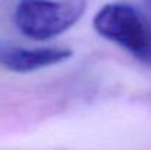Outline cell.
<instances>
[{
  "mask_svg": "<svg viewBox=\"0 0 151 150\" xmlns=\"http://www.w3.org/2000/svg\"><path fill=\"white\" fill-rule=\"evenodd\" d=\"M147 3H148V4H150V6H151V0H147Z\"/></svg>",
  "mask_w": 151,
  "mask_h": 150,
  "instance_id": "4",
  "label": "cell"
},
{
  "mask_svg": "<svg viewBox=\"0 0 151 150\" xmlns=\"http://www.w3.org/2000/svg\"><path fill=\"white\" fill-rule=\"evenodd\" d=\"M94 28L106 40L116 43L138 59L151 62L150 31L132 6L125 3L103 6L94 18Z\"/></svg>",
  "mask_w": 151,
  "mask_h": 150,
  "instance_id": "2",
  "label": "cell"
},
{
  "mask_svg": "<svg viewBox=\"0 0 151 150\" xmlns=\"http://www.w3.org/2000/svg\"><path fill=\"white\" fill-rule=\"evenodd\" d=\"M72 56L68 49H24L16 46H0V66L13 72H32L60 63Z\"/></svg>",
  "mask_w": 151,
  "mask_h": 150,
  "instance_id": "3",
  "label": "cell"
},
{
  "mask_svg": "<svg viewBox=\"0 0 151 150\" xmlns=\"http://www.w3.org/2000/svg\"><path fill=\"white\" fill-rule=\"evenodd\" d=\"M85 7L87 0H19L13 18L24 36L44 41L73 27Z\"/></svg>",
  "mask_w": 151,
  "mask_h": 150,
  "instance_id": "1",
  "label": "cell"
},
{
  "mask_svg": "<svg viewBox=\"0 0 151 150\" xmlns=\"http://www.w3.org/2000/svg\"><path fill=\"white\" fill-rule=\"evenodd\" d=\"M150 44H151V31H150Z\"/></svg>",
  "mask_w": 151,
  "mask_h": 150,
  "instance_id": "5",
  "label": "cell"
}]
</instances>
